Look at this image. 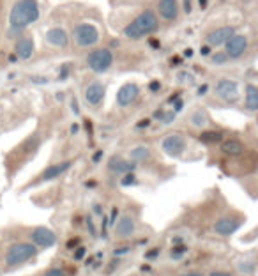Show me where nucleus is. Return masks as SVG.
Listing matches in <instances>:
<instances>
[{"label": "nucleus", "mask_w": 258, "mask_h": 276, "mask_svg": "<svg viewBox=\"0 0 258 276\" xmlns=\"http://www.w3.org/2000/svg\"><path fill=\"white\" fill-rule=\"evenodd\" d=\"M108 168L112 170L114 174H129L134 170V163L133 161H128L124 160V158H112L110 161H108Z\"/></svg>", "instance_id": "nucleus-18"}, {"label": "nucleus", "mask_w": 258, "mask_h": 276, "mask_svg": "<svg viewBox=\"0 0 258 276\" xmlns=\"http://www.w3.org/2000/svg\"><path fill=\"white\" fill-rule=\"evenodd\" d=\"M44 276H68V274H66L64 269H60V268H54V269H50V271H46V274H44Z\"/></svg>", "instance_id": "nucleus-25"}, {"label": "nucleus", "mask_w": 258, "mask_h": 276, "mask_svg": "<svg viewBox=\"0 0 258 276\" xmlns=\"http://www.w3.org/2000/svg\"><path fill=\"white\" fill-rule=\"evenodd\" d=\"M234 34H236V28L234 27H220L216 30H210L207 34V38H205V41H207V44L218 48V46H223Z\"/></svg>", "instance_id": "nucleus-11"}, {"label": "nucleus", "mask_w": 258, "mask_h": 276, "mask_svg": "<svg viewBox=\"0 0 258 276\" xmlns=\"http://www.w3.org/2000/svg\"><path fill=\"white\" fill-rule=\"evenodd\" d=\"M161 147H163V150L168 154V156L177 158L184 152V149H186V138H184L180 133H172L164 138Z\"/></svg>", "instance_id": "nucleus-7"}, {"label": "nucleus", "mask_w": 258, "mask_h": 276, "mask_svg": "<svg viewBox=\"0 0 258 276\" xmlns=\"http://www.w3.org/2000/svg\"><path fill=\"white\" fill-rule=\"evenodd\" d=\"M200 140H202V142H207V144L220 142V140H221V133H204V134H200Z\"/></svg>", "instance_id": "nucleus-23"}, {"label": "nucleus", "mask_w": 258, "mask_h": 276, "mask_svg": "<svg viewBox=\"0 0 258 276\" xmlns=\"http://www.w3.org/2000/svg\"><path fill=\"white\" fill-rule=\"evenodd\" d=\"M221 150H223L226 156H240V154L246 150L244 144L240 140H236V138H228L221 144Z\"/></svg>", "instance_id": "nucleus-20"}, {"label": "nucleus", "mask_w": 258, "mask_h": 276, "mask_svg": "<svg viewBox=\"0 0 258 276\" xmlns=\"http://www.w3.org/2000/svg\"><path fill=\"white\" fill-rule=\"evenodd\" d=\"M158 27H160V22H158L156 12L147 9V11L140 12L131 23H128V27L124 28V36L128 39H142L156 32Z\"/></svg>", "instance_id": "nucleus-2"}, {"label": "nucleus", "mask_w": 258, "mask_h": 276, "mask_svg": "<svg viewBox=\"0 0 258 276\" xmlns=\"http://www.w3.org/2000/svg\"><path fill=\"white\" fill-rule=\"evenodd\" d=\"M184 276H202L200 272H190V274H184Z\"/></svg>", "instance_id": "nucleus-30"}, {"label": "nucleus", "mask_w": 258, "mask_h": 276, "mask_svg": "<svg viewBox=\"0 0 258 276\" xmlns=\"http://www.w3.org/2000/svg\"><path fill=\"white\" fill-rule=\"evenodd\" d=\"M248 50V36L234 34L226 42H224V55L228 58H239Z\"/></svg>", "instance_id": "nucleus-6"}, {"label": "nucleus", "mask_w": 258, "mask_h": 276, "mask_svg": "<svg viewBox=\"0 0 258 276\" xmlns=\"http://www.w3.org/2000/svg\"><path fill=\"white\" fill-rule=\"evenodd\" d=\"M186 252V246H180V248H175V250H172V257L174 258H178L182 253Z\"/></svg>", "instance_id": "nucleus-26"}, {"label": "nucleus", "mask_w": 258, "mask_h": 276, "mask_svg": "<svg viewBox=\"0 0 258 276\" xmlns=\"http://www.w3.org/2000/svg\"><path fill=\"white\" fill-rule=\"evenodd\" d=\"M210 276H230V274H226V272H212Z\"/></svg>", "instance_id": "nucleus-29"}, {"label": "nucleus", "mask_w": 258, "mask_h": 276, "mask_svg": "<svg viewBox=\"0 0 258 276\" xmlns=\"http://www.w3.org/2000/svg\"><path fill=\"white\" fill-rule=\"evenodd\" d=\"M112 64H114V54L108 48H98L87 57L88 69H92L94 73H104L112 68Z\"/></svg>", "instance_id": "nucleus-4"}, {"label": "nucleus", "mask_w": 258, "mask_h": 276, "mask_svg": "<svg viewBox=\"0 0 258 276\" xmlns=\"http://www.w3.org/2000/svg\"><path fill=\"white\" fill-rule=\"evenodd\" d=\"M39 18L38 0H16L9 12V28L11 34H18L23 28H27L30 23Z\"/></svg>", "instance_id": "nucleus-1"}, {"label": "nucleus", "mask_w": 258, "mask_h": 276, "mask_svg": "<svg viewBox=\"0 0 258 276\" xmlns=\"http://www.w3.org/2000/svg\"><path fill=\"white\" fill-rule=\"evenodd\" d=\"M158 253H160V250H152V252H150V253H148V255H147V258H152V257H156Z\"/></svg>", "instance_id": "nucleus-28"}, {"label": "nucleus", "mask_w": 258, "mask_h": 276, "mask_svg": "<svg viewBox=\"0 0 258 276\" xmlns=\"http://www.w3.org/2000/svg\"><path fill=\"white\" fill-rule=\"evenodd\" d=\"M129 156H131L133 161H145L150 158V150H148V147L140 146V147H134V149L129 152Z\"/></svg>", "instance_id": "nucleus-22"}, {"label": "nucleus", "mask_w": 258, "mask_h": 276, "mask_svg": "<svg viewBox=\"0 0 258 276\" xmlns=\"http://www.w3.org/2000/svg\"><path fill=\"white\" fill-rule=\"evenodd\" d=\"M140 94V88L136 84H126L124 87H120V90L117 92V103L120 106H129L131 103H134Z\"/></svg>", "instance_id": "nucleus-12"}, {"label": "nucleus", "mask_w": 258, "mask_h": 276, "mask_svg": "<svg viewBox=\"0 0 258 276\" xmlns=\"http://www.w3.org/2000/svg\"><path fill=\"white\" fill-rule=\"evenodd\" d=\"M244 103H246V108L251 112H254L258 108V88L254 87V85H248L246 87V100H244Z\"/></svg>", "instance_id": "nucleus-21"}, {"label": "nucleus", "mask_w": 258, "mask_h": 276, "mask_svg": "<svg viewBox=\"0 0 258 276\" xmlns=\"http://www.w3.org/2000/svg\"><path fill=\"white\" fill-rule=\"evenodd\" d=\"M240 225H242L240 220L230 218V216H223V218H220L214 223V232H216L218 236H224V238H226V236L236 234L237 230L240 228Z\"/></svg>", "instance_id": "nucleus-10"}, {"label": "nucleus", "mask_w": 258, "mask_h": 276, "mask_svg": "<svg viewBox=\"0 0 258 276\" xmlns=\"http://www.w3.org/2000/svg\"><path fill=\"white\" fill-rule=\"evenodd\" d=\"M14 52H16V55H18L20 58H23V60L30 58L32 54H34V39H32L30 36L20 38L18 41H16Z\"/></svg>", "instance_id": "nucleus-16"}, {"label": "nucleus", "mask_w": 258, "mask_h": 276, "mask_svg": "<svg viewBox=\"0 0 258 276\" xmlns=\"http://www.w3.org/2000/svg\"><path fill=\"white\" fill-rule=\"evenodd\" d=\"M134 230H136L134 220L129 214H124V216H120V220H118L117 225H115V236L120 239H128L134 234Z\"/></svg>", "instance_id": "nucleus-13"}, {"label": "nucleus", "mask_w": 258, "mask_h": 276, "mask_svg": "<svg viewBox=\"0 0 258 276\" xmlns=\"http://www.w3.org/2000/svg\"><path fill=\"white\" fill-rule=\"evenodd\" d=\"M239 269L244 274H253L254 272V262L253 260H244L242 264H239Z\"/></svg>", "instance_id": "nucleus-24"}, {"label": "nucleus", "mask_w": 258, "mask_h": 276, "mask_svg": "<svg viewBox=\"0 0 258 276\" xmlns=\"http://www.w3.org/2000/svg\"><path fill=\"white\" fill-rule=\"evenodd\" d=\"M36 255H38V246L36 244H32V242H14L6 252L4 264L8 268H14V266L34 258Z\"/></svg>", "instance_id": "nucleus-3"}, {"label": "nucleus", "mask_w": 258, "mask_h": 276, "mask_svg": "<svg viewBox=\"0 0 258 276\" xmlns=\"http://www.w3.org/2000/svg\"><path fill=\"white\" fill-rule=\"evenodd\" d=\"M46 41L50 42V44H54V46H62L64 48L66 44H68L69 38H68V32L64 30V28H50L48 32H46Z\"/></svg>", "instance_id": "nucleus-19"}, {"label": "nucleus", "mask_w": 258, "mask_h": 276, "mask_svg": "<svg viewBox=\"0 0 258 276\" xmlns=\"http://www.w3.org/2000/svg\"><path fill=\"white\" fill-rule=\"evenodd\" d=\"M85 252H87V250H85L84 246H80V248L74 252V260H82V258H84V255H85Z\"/></svg>", "instance_id": "nucleus-27"}, {"label": "nucleus", "mask_w": 258, "mask_h": 276, "mask_svg": "<svg viewBox=\"0 0 258 276\" xmlns=\"http://www.w3.org/2000/svg\"><path fill=\"white\" fill-rule=\"evenodd\" d=\"M32 244H36L38 248H54L57 242V236L46 226H36L30 232Z\"/></svg>", "instance_id": "nucleus-8"}, {"label": "nucleus", "mask_w": 258, "mask_h": 276, "mask_svg": "<svg viewBox=\"0 0 258 276\" xmlns=\"http://www.w3.org/2000/svg\"><path fill=\"white\" fill-rule=\"evenodd\" d=\"M71 168V161H60V163H55V165H50L44 172L41 174L42 180H54L57 177H60L62 174H66Z\"/></svg>", "instance_id": "nucleus-17"}, {"label": "nucleus", "mask_w": 258, "mask_h": 276, "mask_svg": "<svg viewBox=\"0 0 258 276\" xmlns=\"http://www.w3.org/2000/svg\"><path fill=\"white\" fill-rule=\"evenodd\" d=\"M178 9L180 8H178L177 0H160V2H158V12H160L161 18L168 20V22L177 20Z\"/></svg>", "instance_id": "nucleus-15"}, {"label": "nucleus", "mask_w": 258, "mask_h": 276, "mask_svg": "<svg viewBox=\"0 0 258 276\" xmlns=\"http://www.w3.org/2000/svg\"><path fill=\"white\" fill-rule=\"evenodd\" d=\"M216 94L218 98H221L226 103H236L239 100V87L236 82L232 80H221L216 85Z\"/></svg>", "instance_id": "nucleus-9"}, {"label": "nucleus", "mask_w": 258, "mask_h": 276, "mask_svg": "<svg viewBox=\"0 0 258 276\" xmlns=\"http://www.w3.org/2000/svg\"><path fill=\"white\" fill-rule=\"evenodd\" d=\"M72 38H74V42L78 46L88 48V46H94L99 41V32L90 23H80L72 30Z\"/></svg>", "instance_id": "nucleus-5"}, {"label": "nucleus", "mask_w": 258, "mask_h": 276, "mask_svg": "<svg viewBox=\"0 0 258 276\" xmlns=\"http://www.w3.org/2000/svg\"><path fill=\"white\" fill-rule=\"evenodd\" d=\"M104 100V85L94 82L85 88V101H87L90 106H98L101 101Z\"/></svg>", "instance_id": "nucleus-14"}]
</instances>
